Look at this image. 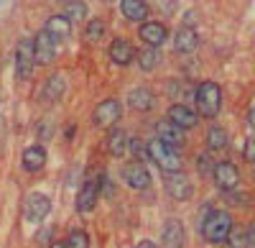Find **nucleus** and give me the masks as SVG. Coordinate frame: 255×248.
Returning a JSON list of instances; mask_svg holds the SVG:
<instances>
[{"label":"nucleus","instance_id":"1","mask_svg":"<svg viewBox=\"0 0 255 248\" xmlns=\"http://www.w3.org/2000/svg\"><path fill=\"white\" fill-rule=\"evenodd\" d=\"M232 228H235V225H232V215L227 210H209L204 215V220H202V236L212 246L227 243Z\"/></svg>","mask_w":255,"mask_h":248},{"label":"nucleus","instance_id":"2","mask_svg":"<svg viewBox=\"0 0 255 248\" xmlns=\"http://www.w3.org/2000/svg\"><path fill=\"white\" fill-rule=\"evenodd\" d=\"M145 154H148V159H151L163 174H176V172H181V154H179L174 146L163 143L161 138H151V141H148V143H145Z\"/></svg>","mask_w":255,"mask_h":248},{"label":"nucleus","instance_id":"3","mask_svg":"<svg viewBox=\"0 0 255 248\" xmlns=\"http://www.w3.org/2000/svg\"><path fill=\"white\" fill-rule=\"evenodd\" d=\"M194 102H197V115L199 118H217L220 110H222V87L217 82H202L197 87V95H194Z\"/></svg>","mask_w":255,"mask_h":248},{"label":"nucleus","instance_id":"4","mask_svg":"<svg viewBox=\"0 0 255 248\" xmlns=\"http://www.w3.org/2000/svg\"><path fill=\"white\" fill-rule=\"evenodd\" d=\"M212 179H215V184L225 195H232L240 187V169L232 161H215V167H212Z\"/></svg>","mask_w":255,"mask_h":248},{"label":"nucleus","instance_id":"5","mask_svg":"<svg viewBox=\"0 0 255 248\" xmlns=\"http://www.w3.org/2000/svg\"><path fill=\"white\" fill-rule=\"evenodd\" d=\"M163 190H166V195L171 200L186 202L191 195H194V184H191V179L184 172H176V174H166L163 177Z\"/></svg>","mask_w":255,"mask_h":248},{"label":"nucleus","instance_id":"6","mask_svg":"<svg viewBox=\"0 0 255 248\" xmlns=\"http://www.w3.org/2000/svg\"><path fill=\"white\" fill-rule=\"evenodd\" d=\"M120 115H123L120 100L108 97V100H102L100 105L92 110V123H95L97 128H110V126H115V123L120 120Z\"/></svg>","mask_w":255,"mask_h":248},{"label":"nucleus","instance_id":"7","mask_svg":"<svg viewBox=\"0 0 255 248\" xmlns=\"http://www.w3.org/2000/svg\"><path fill=\"white\" fill-rule=\"evenodd\" d=\"M36 69V54H33V41L23 38L15 46V74L20 79H31Z\"/></svg>","mask_w":255,"mask_h":248},{"label":"nucleus","instance_id":"8","mask_svg":"<svg viewBox=\"0 0 255 248\" xmlns=\"http://www.w3.org/2000/svg\"><path fill=\"white\" fill-rule=\"evenodd\" d=\"M123 182L130 190L143 192V190L151 187V172L145 169L143 161H130V164H125V167H123Z\"/></svg>","mask_w":255,"mask_h":248},{"label":"nucleus","instance_id":"9","mask_svg":"<svg viewBox=\"0 0 255 248\" xmlns=\"http://www.w3.org/2000/svg\"><path fill=\"white\" fill-rule=\"evenodd\" d=\"M51 213V200L46 195H41V192H33L26 197L23 202V215L28 223H41V220H46V215Z\"/></svg>","mask_w":255,"mask_h":248},{"label":"nucleus","instance_id":"10","mask_svg":"<svg viewBox=\"0 0 255 248\" xmlns=\"http://www.w3.org/2000/svg\"><path fill=\"white\" fill-rule=\"evenodd\" d=\"M166 120L174 123L179 131H189V128H194L197 123H199V115H197L194 108L181 105V102H174V105L168 108V113H166Z\"/></svg>","mask_w":255,"mask_h":248},{"label":"nucleus","instance_id":"11","mask_svg":"<svg viewBox=\"0 0 255 248\" xmlns=\"http://www.w3.org/2000/svg\"><path fill=\"white\" fill-rule=\"evenodd\" d=\"M108 54H110V61L118 67H128L135 59V49L130 46L128 38H113L110 46H108Z\"/></svg>","mask_w":255,"mask_h":248},{"label":"nucleus","instance_id":"12","mask_svg":"<svg viewBox=\"0 0 255 248\" xmlns=\"http://www.w3.org/2000/svg\"><path fill=\"white\" fill-rule=\"evenodd\" d=\"M97 200H100V182L90 179L82 184V190L77 192V210L79 213H92L97 208Z\"/></svg>","mask_w":255,"mask_h":248},{"label":"nucleus","instance_id":"13","mask_svg":"<svg viewBox=\"0 0 255 248\" xmlns=\"http://www.w3.org/2000/svg\"><path fill=\"white\" fill-rule=\"evenodd\" d=\"M33 54H36V61H41V64H51V61H54L56 44H54V38L46 31H38L33 36Z\"/></svg>","mask_w":255,"mask_h":248},{"label":"nucleus","instance_id":"14","mask_svg":"<svg viewBox=\"0 0 255 248\" xmlns=\"http://www.w3.org/2000/svg\"><path fill=\"white\" fill-rule=\"evenodd\" d=\"M138 36H140V41H145L151 49H158L163 41H166L168 31H166L163 23H158V20H145V23L140 26V31H138Z\"/></svg>","mask_w":255,"mask_h":248},{"label":"nucleus","instance_id":"15","mask_svg":"<svg viewBox=\"0 0 255 248\" xmlns=\"http://www.w3.org/2000/svg\"><path fill=\"white\" fill-rule=\"evenodd\" d=\"M128 108L140 110V113L153 110L156 108V95L148 87H133L130 92H128Z\"/></svg>","mask_w":255,"mask_h":248},{"label":"nucleus","instance_id":"16","mask_svg":"<svg viewBox=\"0 0 255 248\" xmlns=\"http://www.w3.org/2000/svg\"><path fill=\"white\" fill-rule=\"evenodd\" d=\"M161 243H163V248H181L184 246V225H181V220L171 218V220L163 223Z\"/></svg>","mask_w":255,"mask_h":248},{"label":"nucleus","instance_id":"17","mask_svg":"<svg viewBox=\"0 0 255 248\" xmlns=\"http://www.w3.org/2000/svg\"><path fill=\"white\" fill-rule=\"evenodd\" d=\"M197 46H199V33L191 26H184L176 31V36H174V51L176 54H191V51H197Z\"/></svg>","mask_w":255,"mask_h":248},{"label":"nucleus","instance_id":"18","mask_svg":"<svg viewBox=\"0 0 255 248\" xmlns=\"http://www.w3.org/2000/svg\"><path fill=\"white\" fill-rule=\"evenodd\" d=\"M23 169L26 172H31V174H36V172H41L46 167V149L41 146V143H31V146L23 151Z\"/></svg>","mask_w":255,"mask_h":248},{"label":"nucleus","instance_id":"19","mask_svg":"<svg viewBox=\"0 0 255 248\" xmlns=\"http://www.w3.org/2000/svg\"><path fill=\"white\" fill-rule=\"evenodd\" d=\"M51 38H54V44L59 46L61 41H67L69 36H72V23L64 15H51L49 20H46V28H44Z\"/></svg>","mask_w":255,"mask_h":248},{"label":"nucleus","instance_id":"20","mask_svg":"<svg viewBox=\"0 0 255 248\" xmlns=\"http://www.w3.org/2000/svg\"><path fill=\"white\" fill-rule=\"evenodd\" d=\"M120 10L133 23H145L148 18V3L145 0H120Z\"/></svg>","mask_w":255,"mask_h":248},{"label":"nucleus","instance_id":"21","mask_svg":"<svg viewBox=\"0 0 255 248\" xmlns=\"http://www.w3.org/2000/svg\"><path fill=\"white\" fill-rule=\"evenodd\" d=\"M156 133H158L156 138H161L163 143H168V146H174L176 151H179V146L184 143V136H181V131L174 126V123H168L166 118L156 123Z\"/></svg>","mask_w":255,"mask_h":248},{"label":"nucleus","instance_id":"22","mask_svg":"<svg viewBox=\"0 0 255 248\" xmlns=\"http://www.w3.org/2000/svg\"><path fill=\"white\" fill-rule=\"evenodd\" d=\"M207 149L212 154L230 149V136H227V131L222 126H217V123H215V126H209V131H207Z\"/></svg>","mask_w":255,"mask_h":248},{"label":"nucleus","instance_id":"23","mask_svg":"<svg viewBox=\"0 0 255 248\" xmlns=\"http://www.w3.org/2000/svg\"><path fill=\"white\" fill-rule=\"evenodd\" d=\"M108 151L115 159L125 156V151H128V136H125L123 128H113L110 131V136H108Z\"/></svg>","mask_w":255,"mask_h":248},{"label":"nucleus","instance_id":"24","mask_svg":"<svg viewBox=\"0 0 255 248\" xmlns=\"http://www.w3.org/2000/svg\"><path fill=\"white\" fill-rule=\"evenodd\" d=\"M158 61H161V51L158 49H143L140 54H138V67L143 69V72H153L156 67H158Z\"/></svg>","mask_w":255,"mask_h":248},{"label":"nucleus","instance_id":"25","mask_svg":"<svg viewBox=\"0 0 255 248\" xmlns=\"http://www.w3.org/2000/svg\"><path fill=\"white\" fill-rule=\"evenodd\" d=\"M102 36H105V20H100V18L90 20L87 28H84V41H87V44H97Z\"/></svg>","mask_w":255,"mask_h":248},{"label":"nucleus","instance_id":"26","mask_svg":"<svg viewBox=\"0 0 255 248\" xmlns=\"http://www.w3.org/2000/svg\"><path fill=\"white\" fill-rule=\"evenodd\" d=\"M84 15H87V5L82 3V0H69L67 3V18L69 23H79V20H84Z\"/></svg>","mask_w":255,"mask_h":248},{"label":"nucleus","instance_id":"27","mask_svg":"<svg viewBox=\"0 0 255 248\" xmlns=\"http://www.w3.org/2000/svg\"><path fill=\"white\" fill-rule=\"evenodd\" d=\"M64 248H90V238H87V233H84L82 228L69 231L67 241H64Z\"/></svg>","mask_w":255,"mask_h":248},{"label":"nucleus","instance_id":"28","mask_svg":"<svg viewBox=\"0 0 255 248\" xmlns=\"http://www.w3.org/2000/svg\"><path fill=\"white\" fill-rule=\"evenodd\" d=\"M248 231H243V228H232V233H230V238H227V246L230 248H248Z\"/></svg>","mask_w":255,"mask_h":248},{"label":"nucleus","instance_id":"29","mask_svg":"<svg viewBox=\"0 0 255 248\" xmlns=\"http://www.w3.org/2000/svg\"><path fill=\"white\" fill-rule=\"evenodd\" d=\"M46 97L49 100H56V97H61V92H64V79L61 77H51L49 82H46Z\"/></svg>","mask_w":255,"mask_h":248},{"label":"nucleus","instance_id":"30","mask_svg":"<svg viewBox=\"0 0 255 248\" xmlns=\"http://www.w3.org/2000/svg\"><path fill=\"white\" fill-rule=\"evenodd\" d=\"M128 151L135 156V161L148 159V154H145V143H143L140 138H130V141H128Z\"/></svg>","mask_w":255,"mask_h":248},{"label":"nucleus","instance_id":"31","mask_svg":"<svg viewBox=\"0 0 255 248\" xmlns=\"http://www.w3.org/2000/svg\"><path fill=\"white\" fill-rule=\"evenodd\" d=\"M243 156H245V161L255 164V136L245 141V149H243Z\"/></svg>","mask_w":255,"mask_h":248},{"label":"nucleus","instance_id":"32","mask_svg":"<svg viewBox=\"0 0 255 248\" xmlns=\"http://www.w3.org/2000/svg\"><path fill=\"white\" fill-rule=\"evenodd\" d=\"M135 248H161V246H158V243H153V241H140Z\"/></svg>","mask_w":255,"mask_h":248},{"label":"nucleus","instance_id":"33","mask_svg":"<svg viewBox=\"0 0 255 248\" xmlns=\"http://www.w3.org/2000/svg\"><path fill=\"white\" fill-rule=\"evenodd\" d=\"M248 123H250V126L255 128V102H253V108L248 110Z\"/></svg>","mask_w":255,"mask_h":248},{"label":"nucleus","instance_id":"34","mask_svg":"<svg viewBox=\"0 0 255 248\" xmlns=\"http://www.w3.org/2000/svg\"><path fill=\"white\" fill-rule=\"evenodd\" d=\"M49 248H64V243H61V241H56V243H51Z\"/></svg>","mask_w":255,"mask_h":248}]
</instances>
